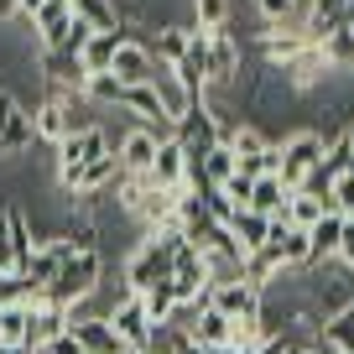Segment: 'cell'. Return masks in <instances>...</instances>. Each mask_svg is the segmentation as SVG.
<instances>
[{
  "label": "cell",
  "instance_id": "16",
  "mask_svg": "<svg viewBox=\"0 0 354 354\" xmlns=\"http://www.w3.org/2000/svg\"><path fill=\"white\" fill-rule=\"evenodd\" d=\"M287 198H292V188L281 183V177H255V183H250V203H245V209L266 214V219H281V214H287Z\"/></svg>",
  "mask_w": 354,
  "mask_h": 354
},
{
  "label": "cell",
  "instance_id": "41",
  "mask_svg": "<svg viewBox=\"0 0 354 354\" xmlns=\"http://www.w3.org/2000/svg\"><path fill=\"white\" fill-rule=\"evenodd\" d=\"M349 37H354V26H349Z\"/></svg>",
  "mask_w": 354,
  "mask_h": 354
},
{
  "label": "cell",
  "instance_id": "6",
  "mask_svg": "<svg viewBox=\"0 0 354 354\" xmlns=\"http://www.w3.org/2000/svg\"><path fill=\"white\" fill-rule=\"evenodd\" d=\"M104 323L115 328V339H120L125 349H146V339H151V318H146L141 297H120L110 313H104Z\"/></svg>",
  "mask_w": 354,
  "mask_h": 354
},
{
  "label": "cell",
  "instance_id": "17",
  "mask_svg": "<svg viewBox=\"0 0 354 354\" xmlns=\"http://www.w3.org/2000/svg\"><path fill=\"white\" fill-rule=\"evenodd\" d=\"M151 94H156V104H162V115L167 120H177V115H188V104H193V94L183 84L172 78V68H162L156 63V73H151Z\"/></svg>",
  "mask_w": 354,
  "mask_h": 354
},
{
  "label": "cell",
  "instance_id": "37",
  "mask_svg": "<svg viewBox=\"0 0 354 354\" xmlns=\"http://www.w3.org/2000/svg\"><path fill=\"white\" fill-rule=\"evenodd\" d=\"M177 354H203V349H198L193 339H183V344H177Z\"/></svg>",
  "mask_w": 354,
  "mask_h": 354
},
{
  "label": "cell",
  "instance_id": "15",
  "mask_svg": "<svg viewBox=\"0 0 354 354\" xmlns=\"http://www.w3.org/2000/svg\"><path fill=\"white\" fill-rule=\"evenodd\" d=\"M230 234H234V245H240V255H255V250H266V240H271V219L255 214V209H240L230 219Z\"/></svg>",
  "mask_w": 354,
  "mask_h": 354
},
{
  "label": "cell",
  "instance_id": "5",
  "mask_svg": "<svg viewBox=\"0 0 354 354\" xmlns=\"http://www.w3.org/2000/svg\"><path fill=\"white\" fill-rule=\"evenodd\" d=\"M266 255L281 266V271H297V266H313V245L308 230H292V224L271 219V240H266Z\"/></svg>",
  "mask_w": 354,
  "mask_h": 354
},
{
  "label": "cell",
  "instance_id": "13",
  "mask_svg": "<svg viewBox=\"0 0 354 354\" xmlns=\"http://www.w3.org/2000/svg\"><path fill=\"white\" fill-rule=\"evenodd\" d=\"M146 177H151V188H162V193H183V177H188V151H183L177 141H162Z\"/></svg>",
  "mask_w": 354,
  "mask_h": 354
},
{
  "label": "cell",
  "instance_id": "2",
  "mask_svg": "<svg viewBox=\"0 0 354 354\" xmlns=\"http://www.w3.org/2000/svg\"><path fill=\"white\" fill-rule=\"evenodd\" d=\"M333 136H339V131H297V136L281 141V183H287L292 193H297V183L323 162V151H328Z\"/></svg>",
  "mask_w": 354,
  "mask_h": 354
},
{
  "label": "cell",
  "instance_id": "32",
  "mask_svg": "<svg viewBox=\"0 0 354 354\" xmlns=\"http://www.w3.org/2000/svg\"><path fill=\"white\" fill-rule=\"evenodd\" d=\"M0 271H11V214L0 209Z\"/></svg>",
  "mask_w": 354,
  "mask_h": 354
},
{
  "label": "cell",
  "instance_id": "1",
  "mask_svg": "<svg viewBox=\"0 0 354 354\" xmlns=\"http://www.w3.org/2000/svg\"><path fill=\"white\" fill-rule=\"evenodd\" d=\"M100 277H104V261H100V250H78V255H68L63 261V271L53 277V287L42 292V302H53V308H84L94 292H100Z\"/></svg>",
  "mask_w": 354,
  "mask_h": 354
},
{
  "label": "cell",
  "instance_id": "18",
  "mask_svg": "<svg viewBox=\"0 0 354 354\" xmlns=\"http://www.w3.org/2000/svg\"><path fill=\"white\" fill-rule=\"evenodd\" d=\"M131 37V26L125 32H94L84 42V53H78V63H84V73H110V63H115V47Z\"/></svg>",
  "mask_w": 354,
  "mask_h": 354
},
{
  "label": "cell",
  "instance_id": "33",
  "mask_svg": "<svg viewBox=\"0 0 354 354\" xmlns=\"http://www.w3.org/2000/svg\"><path fill=\"white\" fill-rule=\"evenodd\" d=\"M339 261L354 271V219H344V240H339Z\"/></svg>",
  "mask_w": 354,
  "mask_h": 354
},
{
  "label": "cell",
  "instance_id": "26",
  "mask_svg": "<svg viewBox=\"0 0 354 354\" xmlns=\"http://www.w3.org/2000/svg\"><path fill=\"white\" fill-rule=\"evenodd\" d=\"M188 6H193V21L188 26H198V32H224L230 16H234L230 0H188Z\"/></svg>",
  "mask_w": 354,
  "mask_h": 354
},
{
  "label": "cell",
  "instance_id": "43",
  "mask_svg": "<svg viewBox=\"0 0 354 354\" xmlns=\"http://www.w3.org/2000/svg\"><path fill=\"white\" fill-rule=\"evenodd\" d=\"M349 219H354V214H349Z\"/></svg>",
  "mask_w": 354,
  "mask_h": 354
},
{
  "label": "cell",
  "instance_id": "36",
  "mask_svg": "<svg viewBox=\"0 0 354 354\" xmlns=\"http://www.w3.org/2000/svg\"><path fill=\"white\" fill-rule=\"evenodd\" d=\"M333 318H344V323H349V328H354V297H349V302H344V308H339V313H333Z\"/></svg>",
  "mask_w": 354,
  "mask_h": 354
},
{
  "label": "cell",
  "instance_id": "23",
  "mask_svg": "<svg viewBox=\"0 0 354 354\" xmlns=\"http://www.w3.org/2000/svg\"><path fill=\"white\" fill-rule=\"evenodd\" d=\"M6 214H11V277H21L26 261L37 255V245H42V240H32V224H26L21 209H6Z\"/></svg>",
  "mask_w": 354,
  "mask_h": 354
},
{
  "label": "cell",
  "instance_id": "38",
  "mask_svg": "<svg viewBox=\"0 0 354 354\" xmlns=\"http://www.w3.org/2000/svg\"><path fill=\"white\" fill-rule=\"evenodd\" d=\"M203 354H240V349H230V344H224V349H203Z\"/></svg>",
  "mask_w": 354,
  "mask_h": 354
},
{
  "label": "cell",
  "instance_id": "30",
  "mask_svg": "<svg viewBox=\"0 0 354 354\" xmlns=\"http://www.w3.org/2000/svg\"><path fill=\"white\" fill-rule=\"evenodd\" d=\"M250 183H255V177H245V172H234V177H230V183H224V198H230V203H234V209H245V203H250Z\"/></svg>",
  "mask_w": 354,
  "mask_h": 354
},
{
  "label": "cell",
  "instance_id": "34",
  "mask_svg": "<svg viewBox=\"0 0 354 354\" xmlns=\"http://www.w3.org/2000/svg\"><path fill=\"white\" fill-rule=\"evenodd\" d=\"M42 354H84V344H78L73 333H63V339H53V344H47Z\"/></svg>",
  "mask_w": 354,
  "mask_h": 354
},
{
  "label": "cell",
  "instance_id": "28",
  "mask_svg": "<svg viewBox=\"0 0 354 354\" xmlns=\"http://www.w3.org/2000/svg\"><path fill=\"white\" fill-rule=\"evenodd\" d=\"M141 308H146V318H151V328H156V323H172V318H177V302H172V287H167V281H156V287L146 292Z\"/></svg>",
  "mask_w": 354,
  "mask_h": 354
},
{
  "label": "cell",
  "instance_id": "11",
  "mask_svg": "<svg viewBox=\"0 0 354 354\" xmlns=\"http://www.w3.org/2000/svg\"><path fill=\"white\" fill-rule=\"evenodd\" d=\"M110 73L120 78L125 88H136V84H151V73H156V57H151V47H146V42H136V37H125V42L115 47V63H110Z\"/></svg>",
  "mask_w": 354,
  "mask_h": 354
},
{
  "label": "cell",
  "instance_id": "7",
  "mask_svg": "<svg viewBox=\"0 0 354 354\" xmlns=\"http://www.w3.org/2000/svg\"><path fill=\"white\" fill-rule=\"evenodd\" d=\"M234 88L240 84V37L224 26V32H209V88Z\"/></svg>",
  "mask_w": 354,
  "mask_h": 354
},
{
  "label": "cell",
  "instance_id": "12",
  "mask_svg": "<svg viewBox=\"0 0 354 354\" xmlns=\"http://www.w3.org/2000/svg\"><path fill=\"white\" fill-rule=\"evenodd\" d=\"M209 308L224 313L230 323H240V318H255V313H261V292H255L245 277L240 281H219V287L209 292Z\"/></svg>",
  "mask_w": 354,
  "mask_h": 354
},
{
  "label": "cell",
  "instance_id": "4",
  "mask_svg": "<svg viewBox=\"0 0 354 354\" xmlns=\"http://www.w3.org/2000/svg\"><path fill=\"white\" fill-rule=\"evenodd\" d=\"M94 156H110V131H104V125L68 131L63 141H57V172H73V167L94 162Z\"/></svg>",
  "mask_w": 354,
  "mask_h": 354
},
{
  "label": "cell",
  "instance_id": "31",
  "mask_svg": "<svg viewBox=\"0 0 354 354\" xmlns=\"http://www.w3.org/2000/svg\"><path fill=\"white\" fill-rule=\"evenodd\" d=\"M16 115H21V100H16L11 88H0V136L11 131V120H16Z\"/></svg>",
  "mask_w": 354,
  "mask_h": 354
},
{
  "label": "cell",
  "instance_id": "22",
  "mask_svg": "<svg viewBox=\"0 0 354 354\" xmlns=\"http://www.w3.org/2000/svg\"><path fill=\"white\" fill-rule=\"evenodd\" d=\"M323 214H333V203H328V198H313V193H292V198H287V214H281V224H292V230H313Z\"/></svg>",
  "mask_w": 354,
  "mask_h": 354
},
{
  "label": "cell",
  "instance_id": "19",
  "mask_svg": "<svg viewBox=\"0 0 354 354\" xmlns=\"http://www.w3.org/2000/svg\"><path fill=\"white\" fill-rule=\"evenodd\" d=\"M146 47H151V57L162 68L183 63V53H188V21H162L156 26V42H146Z\"/></svg>",
  "mask_w": 354,
  "mask_h": 354
},
{
  "label": "cell",
  "instance_id": "9",
  "mask_svg": "<svg viewBox=\"0 0 354 354\" xmlns=\"http://www.w3.org/2000/svg\"><path fill=\"white\" fill-rule=\"evenodd\" d=\"M156 136L146 131V125H136V131H125L120 141H115V162H120V172L125 177H146L151 172V162H156Z\"/></svg>",
  "mask_w": 354,
  "mask_h": 354
},
{
  "label": "cell",
  "instance_id": "42",
  "mask_svg": "<svg viewBox=\"0 0 354 354\" xmlns=\"http://www.w3.org/2000/svg\"><path fill=\"white\" fill-rule=\"evenodd\" d=\"M68 6H73V0H68Z\"/></svg>",
  "mask_w": 354,
  "mask_h": 354
},
{
  "label": "cell",
  "instance_id": "21",
  "mask_svg": "<svg viewBox=\"0 0 354 354\" xmlns=\"http://www.w3.org/2000/svg\"><path fill=\"white\" fill-rule=\"evenodd\" d=\"M73 16L88 26V32H125L115 0H73Z\"/></svg>",
  "mask_w": 354,
  "mask_h": 354
},
{
  "label": "cell",
  "instance_id": "14",
  "mask_svg": "<svg viewBox=\"0 0 354 354\" xmlns=\"http://www.w3.org/2000/svg\"><path fill=\"white\" fill-rule=\"evenodd\" d=\"M68 333V308H53V302H37L32 308V328H26V349L42 354L53 339H63Z\"/></svg>",
  "mask_w": 354,
  "mask_h": 354
},
{
  "label": "cell",
  "instance_id": "40",
  "mask_svg": "<svg viewBox=\"0 0 354 354\" xmlns=\"http://www.w3.org/2000/svg\"><path fill=\"white\" fill-rule=\"evenodd\" d=\"M125 354H141V349H125Z\"/></svg>",
  "mask_w": 354,
  "mask_h": 354
},
{
  "label": "cell",
  "instance_id": "20",
  "mask_svg": "<svg viewBox=\"0 0 354 354\" xmlns=\"http://www.w3.org/2000/svg\"><path fill=\"white\" fill-rule=\"evenodd\" d=\"M339 240H344V214H323V219L308 230V245H313V266L333 261V255H339Z\"/></svg>",
  "mask_w": 354,
  "mask_h": 354
},
{
  "label": "cell",
  "instance_id": "3",
  "mask_svg": "<svg viewBox=\"0 0 354 354\" xmlns=\"http://www.w3.org/2000/svg\"><path fill=\"white\" fill-rule=\"evenodd\" d=\"M172 141L183 146L188 156H203L209 146H219V115H214L209 94H203V100H193L188 115H177V120H172Z\"/></svg>",
  "mask_w": 354,
  "mask_h": 354
},
{
  "label": "cell",
  "instance_id": "25",
  "mask_svg": "<svg viewBox=\"0 0 354 354\" xmlns=\"http://www.w3.org/2000/svg\"><path fill=\"white\" fill-rule=\"evenodd\" d=\"M234 172H240V156H234L224 141L203 151V188H224V183H230Z\"/></svg>",
  "mask_w": 354,
  "mask_h": 354
},
{
  "label": "cell",
  "instance_id": "39",
  "mask_svg": "<svg viewBox=\"0 0 354 354\" xmlns=\"http://www.w3.org/2000/svg\"><path fill=\"white\" fill-rule=\"evenodd\" d=\"M6 277H11V271H0V287H6Z\"/></svg>",
  "mask_w": 354,
  "mask_h": 354
},
{
  "label": "cell",
  "instance_id": "35",
  "mask_svg": "<svg viewBox=\"0 0 354 354\" xmlns=\"http://www.w3.org/2000/svg\"><path fill=\"white\" fill-rule=\"evenodd\" d=\"M42 6H47V0H16V16H26V21H32V16L42 11Z\"/></svg>",
  "mask_w": 354,
  "mask_h": 354
},
{
  "label": "cell",
  "instance_id": "8",
  "mask_svg": "<svg viewBox=\"0 0 354 354\" xmlns=\"http://www.w3.org/2000/svg\"><path fill=\"white\" fill-rule=\"evenodd\" d=\"M68 333L84 344V354H125V344L115 339L104 313H68Z\"/></svg>",
  "mask_w": 354,
  "mask_h": 354
},
{
  "label": "cell",
  "instance_id": "27",
  "mask_svg": "<svg viewBox=\"0 0 354 354\" xmlns=\"http://www.w3.org/2000/svg\"><path fill=\"white\" fill-rule=\"evenodd\" d=\"M26 328H32V302H21V308H0V349L26 344Z\"/></svg>",
  "mask_w": 354,
  "mask_h": 354
},
{
  "label": "cell",
  "instance_id": "10",
  "mask_svg": "<svg viewBox=\"0 0 354 354\" xmlns=\"http://www.w3.org/2000/svg\"><path fill=\"white\" fill-rule=\"evenodd\" d=\"M57 177H63V188L73 193V198H84V193H104L110 183H120V162H115V151H110V156H94V162L73 167V172H57Z\"/></svg>",
  "mask_w": 354,
  "mask_h": 354
},
{
  "label": "cell",
  "instance_id": "24",
  "mask_svg": "<svg viewBox=\"0 0 354 354\" xmlns=\"http://www.w3.org/2000/svg\"><path fill=\"white\" fill-rule=\"evenodd\" d=\"M32 131L42 136V141H53V146H57L68 131H73V120H68V104H63V100H47L42 110L32 115Z\"/></svg>",
  "mask_w": 354,
  "mask_h": 354
},
{
  "label": "cell",
  "instance_id": "29",
  "mask_svg": "<svg viewBox=\"0 0 354 354\" xmlns=\"http://www.w3.org/2000/svg\"><path fill=\"white\" fill-rule=\"evenodd\" d=\"M255 11H261V21H271V26H297V32H302L297 0H255Z\"/></svg>",
  "mask_w": 354,
  "mask_h": 354
}]
</instances>
